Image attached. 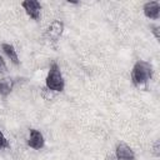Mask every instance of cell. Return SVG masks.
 I'll use <instances>...</instances> for the list:
<instances>
[{
  "label": "cell",
  "instance_id": "6da1fadb",
  "mask_svg": "<svg viewBox=\"0 0 160 160\" xmlns=\"http://www.w3.org/2000/svg\"><path fill=\"white\" fill-rule=\"evenodd\" d=\"M152 76V66L145 60H138L131 70V80L135 86L145 85Z\"/></svg>",
  "mask_w": 160,
  "mask_h": 160
},
{
  "label": "cell",
  "instance_id": "7a4b0ae2",
  "mask_svg": "<svg viewBox=\"0 0 160 160\" xmlns=\"http://www.w3.org/2000/svg\"><path fill=\"white\" fill-rule=\"evenodd\" d=\"M45 84H46V88L52 90V91H62L64 90V86H65L64 78H62L60 68L56 62H52L50 65Z\"/></svg>",
  "mask_w": 160,
  "mask_h": 160
},
{
  "label": "cell",
  "instance_id": "3957f363",
  "mask_svg": "<svg viewBox=\"0 0 160 160\" xmlns=\"http://www.w3.org/2000/svg\"><path fill=\"white\" fill-rule=\"evenodd\" d=\"M21 6L24 8V10L26 11V14L34 19V20H39L40 19V11H41V4L36 0H26L21 2Z\"/></svg>",
  "mask_w": 160,
  "mask_h": 160
},
{
  "label": "cell",
  "instance_id": "277c9868",
  "mask_svg": "<svg viewBox=\"0 0 160 160\" xmlns=\"http://www.w3.org/2000/svg\"><path fill=\"white\" fill-rule=\"evenodd\" d=\"M115 156L118 160H135V154L132 149L125 142H119L116 145Z\"/></svg>",
  "mask_w": 160,
  "mask_h": 160
},
{
  "label": "cell",
  "instance_id": "5b68a950",
  "mask_svg": "<svg viewBox=\"0 0 160 160\" xmlns=\"http://www.w3.org/2000/svg\"><path fill=\"white\" fill-rule=\"evenodd\" d=\"M62 30H64V24H62V21H60V20H54V21L49 25V28H48V30H46V36H48L51 41H56V40H59V38L61 36Z\"/></svg>",
  "mask_w": 160,
  "mask_h": 160
},
{
  "label": "cell",
  "instance_id": "8992f818",
  "mask_svg": "<svg viewBox=\"0 0 160 160\" xmlns=\"http://www.w3.org/2000/svg\"><path fill=\"white\" fill-rule=\"evenodd\" d=\"M44 136L42 134L36 130V129H31L30 130V135H29V140H28V145L35 150H40L44 146Z\"/></svg>",
  "mask_w": 160,
  "mask_h": 160
},
{
  "label": "cell",
  "instance_id": "52a82bcc",
  "mask_svg": "<svg viewBox=\"0 0 160 160\" xmlns=\"http://www.w3.org/2000/svg\"><path fill=\"white\" fill-rule=\"evenodd\" d=\"M144 14L149 19H159L160 15V2L159 1H149L144 5Z\"/></svg>",
  "mask_w": 160,
  "mask_h": 160
},
{
  "label": "cell",
  "instance_id": "ba28073f",
  "mask_svg": "<svg viewBox=\"0 0 160 160\" xmlns=\"http://www.w3.org/2000/svg\"><path fill=\"white\" fill-rule=\"evenodd\" d=\"M1 49H2L4 52L8 55V58L11 60L12 64L19 65V56H18V52H16L15 48H14L11 44H2V45H1Z\"/></svg>",
  "mask_w": 160,
  "mask_h": 160
},
{
  "label": "cell",
  "instance_id": "9c48e42d",
  "mask_svg": "<svg viewBox=\"0 0 160 160\" xmlns=\"http://www.w3.org/2000/svg\"><path fill=\"white\" fill-rule=\"evenodd\" d=\"M12 90V81L10 79H1L0 80V95L8 96Z\"/></svg>",
  "mask_w": 160,
  "mask_h": 160
},
{
  "label": "cell",
  "instance_id": "30bf717a",
  "mask_svg": "<svg viewBox=\"0 0 160 160\" xmlns=\"http://www.w3.org/2000/svg\"><path fill=\"white\" fill-rule=\"evenodd\" d=\"M6 148H9V141H8V139L4 136V134L0 131V150H1V149H6Z\"/></svg>",
  "mask_w": 160,
  "mask_h": 160
},
{
  "label": "cell",
  "instance_id": "8fae6325",
  "mask_svg": "<svg viewBox=\"0 0 160 160\" xmlns=\"http://www.w3.org/2000/svg\"><path fill=\"white\" fill-rule=\"evenodd\" d=\"M6 71V64L4 61V59L0 56V72H5Z\"/></svg>",
  "mask_w": 160,
  "mask_h": 160
},
{
  "label": "cell",
  "instance_id": "7c38bea8",
  "mask_svg": "<svg viewBox=\"0 0 160 160\" xmlns=\"http://www.w3.org/2000/svg\"><path fill=\"white\" fill-rule=\"evenodd\" d=\"M154 155L155 156H159L160 155V152H159V141H156L154 144Z\"/></svg>",
  "mask_w": 160,
  "mask_h": 160
},
{
  "label": "cell",
  "instance_id": "4fadbf2b",
  "mask_svg": "<svg viewBox=\"0 0 160 160\" xmlns=\"http://www.w3.org/2000/svg\"><path fill=\"white\" fill-rule=\"evenodd\" d=\"M151 29H152V32L155 34V38L159 39V26H151Z\"/></svg>",
  "mask_w": 160,
  "mask_h": 160
}]
</instances>
